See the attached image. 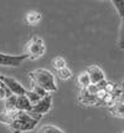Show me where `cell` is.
I'll return each instance as SVG.
<instances>
[{"label": "cell", "instance_id": "1", "mask_svg": "<svg viewBox=\"0 0 124 133\" xmlns=\"http://www.w3.org/2000/svg\"><path fill=\"white\" fill-rule=\"evenodd\" d=\"M27 76L31 80V82H35L36 85L41 86L48 93L57 91V86H56V82H55V76L48 70L45 69L34 70V71H30Z\"/></svg>", "mask_w": 124, "mask_h": 133}, {"label": "cell", "instance_id": "2", "mask_svg": "<svg viewBox=\"0 0 124 133\" xmlns=\"http://www.w3.org/2000/svg\"><path fill=\"white\" fill-rule=\"evenodd\" d=\"M39 122L32 119L29 116L27 112H23V111H18L16 118L14 119L11 124H9L8 127L10 129L11 133H23V132H29L32 131L36 127Z\"/></svg>", "mask_w": 124, "mask_h": 133}, {"label": "cell", "instance_id": "3", "mask_svg": "<svg viewBox=\"0 0 124 133\" xmlns=\"http://www.w3.org/2000/svg\"><path fill=\"white\" fill-rule=\"evenodd\" d=\"M46 51L45 42L39 36H32L25 45V55L30 60H37L43 56Z\"/></svg>", "mask_w": 124, "mask_h": 133}, {"label": "cell", "instance_id": "4", "mask_svg": "<svg viewBox=\"0 0 124 133\" xmlns=\"http://www.w3.org/2000/svg\"><path fill=\"white\" fill-rule=\"evenodd\" d=\"M0 81L3 82L12 92V95H15V96H23V95H25L26 91H27L20 82H18L15 78H12V77H8V76H4L0 74Z\"/></svg>", "mask_w": 124, "mask_h": 133}, {"label": "cell", "instance_id": "5", "mask_svg": "<svg viewBox=\"0 0 124 133\" xmlns=\"http://www.w3.org/2000/svg\"><path fill=\"white\" fill-rule=\"evenodd\" d=\"M27 58V56L23 55H6L0 52V66H10V67H19Z\"/></svg>", "mask_w": 124, "mask_h": 133}, {"label": "cell", "instance_id": "6", "mask_svg": "<svg viewBox=\"0 0 124 133\" xmlns=\"http://www.w3.org/2000/svg\"><path fill=\"white\" fill-rule=\"evenodd\" d=\"M51 106H52V96L48 93L46 97L41 98L36 104L32 106V112H36V113H40V115H45L47 113L48 111L51 110Z\"/></svg>", "mask_w": 124, "mask_h": 133}, {"label": "cell", "instance_id": "7", "mask_svg": "<svg viewBox=\"0 0 124 133\" xmlns=\"http://www.w3.org/2000/svg\"><path fill=\"white\" fill-rule=\"evenodd\" d=\"M87 74L89 75L91 83H93V85H97V83H99L100 81L106 80L104 72H103L98 66H89L88 69H87Z\"/></svg>", "mask_w": 124, "mask_h": 133}, {"label": "cell", "instance_id": "8", "mask_svg": "<svg viewBox=\"0 0 124 133\" xmlns=\"http://www.w3.org/2000/svg\"><path fill=\"white\" fill-rule=\"evenodd\" d=\"M78 101L82 104H86V106H92V104H99V101L97 98V96H92L87 93L86 90H81L79 92V97H78Z\"/></svg>", "mask_w": 124, "mask_h": 133}, {"label": "cell", "instance_id": "9", "mask_svg": "<svg viewBox=\"0 0 124 133\" xmlns=\"http://www.w3.org/2000/svg\"><path fill=\"white\" fill-rule=\"evenodd\" d=\"M16 110L23 111V112H30L32 110V104L30 103L29 98L25 95L18 96V98H16Z\"/></svg>", "mask_w": 124, "mask_h": 133}, {"label": "cell", "instance_id": "10", "mask_svg": "<svg viewBox=\"0 0 124 133\" xmlns=\"http://www.w3.org/2000/svg\"><path fill=\"white\" fill-rule=\"evenodd\" d=\"M16 115H18V111H4L0 113V122L1 123H5V124H11L14 119L16 118Z\"/></svg>", "mask_w": 124, "mask_h": 133}, {"label": "cell", "instance_id": "11", "mask_svg": "<svg viewBox=\"0 0 124 133\" xmlns=\"http://www.w3.org/2000/svg\"><path fill=\"white\" fill-rule=\"evenodd\" d=\"M109 112L113 116L119 117V118H124V103L122 101H118L109 107Z\"/></svg>", "mask_w": 124, "mask_h": 133}, {"label": "cell", "instance_id": "12", "mask_svg": "<svg viewBox=\"0 0 124 133\" xmlns=\"http://www.w3.org/2000/svg\"><path fill=\"white\" fill-rule=\"evenodd\" d=\"M41 14L37 11H30L26 14V23L30 26H35L41 21Z\"/></svg>", "mask_w": 124, "mask_h": 133}, {"label": "cell", "instance_id": "13", "mask_svg": "<svg viewBox=\"0 0 124 133\" xmlns=\"http://www.w3.org/2000/svg\"><path fill=\"white\" fill-rule=\"evenodd\" d=\"M77 82H78V85L81 87V90H84V88H87L91 85V78H89V75L87 74V71L82 72L81 75L78 76Z\"/></svg>", "mask_w": 124, "mask_h": 133}, {"label": "cell", "instance_id": "14", "mask_svg": "<svg viewBox=\"0 0 124 133\" xmlns=\"http://www.w3.org/2000/svg\"><path fill=\"white\" fill-rule=\"evenodd\" d=\"M16 98H18V96L12 95L9 98L5 99V111H15L16 110Z\"/></svg>", "mask_w": 124, "mask_h": 133}, {"label": "cell", "instance_id": "15", "mask_svg": "<svg viewBox=\"0 0 124 133\" xmlns=\"http://www.w3.org/2000/svg\"><path fill=\"white\" fill-rule=\"evenodd\" d=\"M66 60L63 57H61V56H57V57H55L53 58V61H52V66L56 69V71L57 70H61V69H65V67H67L66 66Z\"/></svg>", "mask_w": 124, "mask_h": 133}, {"label": "cell", "instance_id": "16", "mask_svg": "<svg viewBox=\"0 0 124 133\" xmlns=\"http://www.w3.org/2000/svg\"><path fill=\"white\" fill-rule=\"evenodd\" d=\"M31 86H32V90L31 91H34V92L37 95V96H40L41 98H43V97H46L48 95V92L46 91V90H43L41 86H39V85H36L35 82H31Z\"/></svg>", "mask_w": 124, "mask_h": 133}, {"label": "cell", "instance_id": "17", "mask_svg": "<svg viewBox=\"0 0 124 133\" xmlns=\"http://www.w3.org/2000/svg\"><path fill=\"white\" fill-rule=\"evenodd\" d=\"M39 133H65L63 131H61L60 128L55 127L52 124H46L39 131Z\"/></svg>", "mask_w": 124, "mask_h": 133}, {"label": "cell", "instance_id": "18", "mask_svg": "<svg viewBox=\"0 0 124 133\" xmlns=\"http://www.w3.org/2000/svg\"><path fill=\"white\" fill-rule=\"evenodd\" d=\"M112 4L114 5V8L117 9L118 15L120 16V19L124 17V0H113Z\"/></svg>", "mask_w": 124, "mask_h": 133}, {"label": "cell", "instance_id": "19", "mask_svg": "<svg viewBox=\"0 0 124 133\" xmlns=\"http://www.w3.org/2000/svg\"><path fill=\"white\" fill-rule=\"evenodd\" d=\"M57 76H59L61 80H70L72 77V71L68 69V67L57 70Z\"/></svg>", "mask_w": 124, "mask_h": 133}, {"label": "cell", "instance_id": "20", "mask_svg": "<svg viewBox=\"0 0 124 133\" xmlns=\"http://www.w3.org/2000/svg\"><path fill=\"white\" fill-rule=\"evenodd\" d=\"M25 96L29 98L30 103L32 104V106H34V104H36L37 102H39V101H40V99H41V97H40V96H37V95H36L34 91H26Z\"/></svg>", "mask_w": 124, "mask_h": 133}, {"label": "cell", "instance_id": "21", "mask_svg": "<svg viewBox=\"0 0 124 133\" xmlns=\"http://www.w3.org/2000/svg\"><path fill=\"white\" fill-rule=\"evenodd\" d=\"M10 96H12V92L3 83L1 87H0V99H6V98H9Z\"/></svg>", "mask_w": 124, "mask_h": 133}, {"label": "cell", "instance_id": "22", "mask_svg": "<svg viewBox=\"0 0 124 133\" xmlns=\"http://www.w3.org/2000/svg\"><path fill=\"white\" fill-rule=\"evenodd\" d=\"M118 45L120 49H124V17L120 21V28H119V40Z\"/></svg>", "mask_w": 124, "mask_h": 133}, {"label": "cell", "instance_id": "23", "mask_svg": "<svg viewBox=\"0 0 124 133\" xmlns=\"http://www.w3.org/2000/svg\"><path fill=\"white\" fill-rule=\"evenodd\" d=\"M86 91H87V93H89V95H92V96H97V93H98V91H99V88H98V86L97 85H93V83H91L87 88H84Z\"/></svg>", "mask_w": 124, "mask_h": 133}, {"label": "cell", "instance_id": "24", "mask_svg": "<svg viewBox=\"0 0 124 133\" xmlns=\"http://www.w3.org/2000/svg\"><path fill=\"white\" fill-rule=\"evenodd\" d=\"M29 113V116L32 118V119H35V121L40 122L42 118V115H40V113H36V112H32V111H30V112H27Z\"/></svg>", "mask_w": 124, "mask_h": 133}, {"label": "cell", "instance_id": "25", "mask_svg": "<svg viewBox=\"0 0 124 133\" xmlns=\"http://www.w3.org/2000/svg\"><path fill=\"white\" fill-rule=\"evenodd\" d=\"M120 90H122V97H120V101L124 103V80L122 82V85H120Z\"/></svg>", "mask_w": 124, "mask_h": 133}, {"label": "cell", "instance_id": "26", "mask_svg": "<svg viewBox=\"0 0 124 133\" xmlns=\"http://www.w3.org/2000/svg\"><path fill=\"white\" fill-rule=\"evenodd\" d=\"M1 85H3V82H1V81H0V87H1Z\"/></svg>", "mask_w": 124, "mask_h": 133}, {"label": "cell", "instance_id": "27", "mask_svg": "<svg viewBox=\"0 0 124 133\" xmlns=\"http://www.w3.org/2000/svg\"><path fill=\"white\" fill-rule=\"evenodd\" d=\"M123 133H124V132H123Z\"/></svg>", "mask_w": 124, "mask_h": 133}]
</instances>
